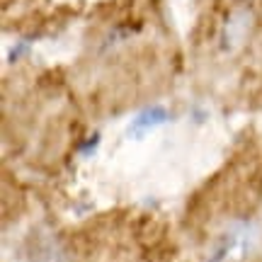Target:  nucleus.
Listing matches in <instances>:
<instances>
[{"label":"nucleus","instance_id":"obj_1","mask_svg":"<svg viewBox=\"0 0 262 262\" xmlns=\"http://www.w3.org/2000/svg\"><path fill=\"white\" fill-rule=\"evenodd\" d=\"M253 228L248 224L241 226H231L228 231L219 235V241L211 245V253H209V262H226L233 253L245 255L253 245Z\"/></svg>","mask_w":262,"mask_h":262},{"label":"nucleus","instance_id":"obj_2","mask_svg":"<svg viewBox=\"0 0 262 262\" xmlns=\"http://www.w3.org/2000/svg\"><path fill=\"white\" fill-rule=\"evenodd\" d=\"M253 29V15L250 10H233L224 22V29H221V49L233 54L245 44V39Z\"/></svg>","mask_w":262,"mask_h":262},{"label":"nucleus","instance_id":"obj_3","mask_svg":"<svg viewBox=\"0 0 262 262\" xmlns=\"http://www.w3.org/2000/svg\"><path fill=\"white\" fill-rule=\"evenodd\" d=\"M170 119H172V114L168 112V107H163V104H148V107H143V110H139V112L134 114V119L126 126V139H131V141L143 139V136H148L150 131H156L158 126L168 124Z\"/></svg>","mask_w":262,"mask_h":262},{"label":"nucleus","instance_id":"obj_4","mask_svg":"<svg viewBox=\"0 0 262 262\" xmlns=\"http://www.w3.org/2000/svg\"><path fill=\"white\" fill-rule=\"evenodd\" d=\"M29 51H32V41H29V39H19V41H15L8 51V63H19L25 56H29Z\"/></svg>","mask_w":262,"mask_h":262},{"label":"nucleus","instance_id":"obj_5","mask_svg":"<svg viewBox=\"0 0 262 262\" xmlns=\"http://www.w3.org/2000/svg\"><path fill=\"white\" fill-rule=\"evenodd\" d=\"M100 141H102V134L100 131H93L90 136L85 141H80V146H78V153L83 156V158H90V156H95V150H97V146H100Z\"/></svg>","mask_w":262,"mask_h":262},{"label":"nucleus","instance_id":"obj_6","mask_svg":"<svg viewBox=\"0 0 262 262\" xmlns=\"http://www.w3.org/2000/svg\"><path fill=\"white\" fill-rule=\"evenodd\" d=\"M206 117H209V114H206V110H202V107H194V110H192V119H194L196 124L206 122Z\"/></svg>","mask_w":262,"mask_h":262}]
</instances>
